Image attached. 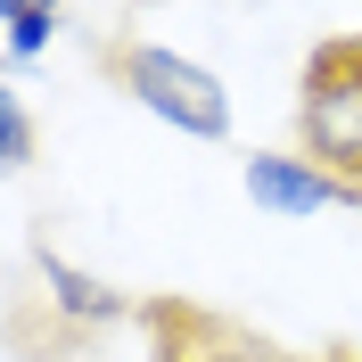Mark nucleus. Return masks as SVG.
Masks as SVG:
<instances>
[{
    "mask_svg": "<svg viewBox=\"0 0 362 362\" xmlns=\"http://www.w3.org/2000/svg\"><path fill=\"white\" fill-rule=\"evenodd\" d=\"M296 157L338 173L362 198V33H338L305 58V99H296Z\"/></svg>",
    "mask_w": 362,
    "mask_h": 362,
    "instance_id": "1",
    "label": "nucleus"
},
{
    "mask_svg": "<svg viewBox=\"0 0 362 362\" xmlns=\"http://www.w3.org/2000/svg\"><path fill=\"white\" fill-rule=\"evenodd\" d=\"M99 66L132 90L157 124H173V132H189V140H230V90H223L214 66L181 58V49H157V42H107Z\"/></svg>",
    "mask_w": 362,
    "mask_h": 362,
    "instance_id": "2",
    "label": "nucleus"
},
{
    "mask_svg": "<svg viewBox=\"0 0 362 362\" xmlns=\"http://www.w3.org/2000/svg\"><path fill=\"white\" fill-rule=\"evenodd\" d=\"M247 198L264 206V214H280V223H305V214H321V206H362L354 189H346L338 173H321L313 157H247Z\"/></svg>",
    "mask_w": 362,
    "mask_h": 362,
    "instance_id": "3",
    "label": "nucleus"
},
{
    "mask_svg": "<svg viewBox=\"0 0 362 362\" xmlns=\"http://www.w3.org/2000/svg\"><path fill=\"white\" fill-rule=\"evenodd\" d=\"M42 280H49V305L66 321H124V288H107V280H90V272H74L58 247H42Z\"/></svg>",
    "mask_w": 362,
    "mask_h": 362,
    "instance_id": "4",
    "label": "nucleus"
},
{
    "mask_svg": "<svg viewBox=\"0 0 362 362\" xmlns=\"http://www.w3.org/2000/svg\"><path fill=\"white\" fill-rule=\"evenodd\" d=\"M49 42H58V17H49V8H33V17H0V49H8V66H33Z\"/></svg>",
    "mask_w": 362,
    "mask_h": 362,
    "instance_id": "5",
    "label": "nucleus"
},
{
    "mask_svg": "<svg viewBox=\"0 0 362 362\" xmlns=\"http://www.w3.org/2000/svg\"><path fill=\"white\" fill-rule=\"evenodd\" d=\"M0 165H8V173L33 165V115H25L17 90H0Z\"/></svg>",
    "mask_w": 362,
    "mask_h": 362,
    "instance_id": "6",
    "label": "nucleus"
},
{
    "mask_svg": "<svg viewBox=\"0 0 362 362\" xmlns=\"http://www.w3.org/2000/svg\"><path fill=\"white\" fill-rule=\"evenodd\" d=\"M33 8H49V17H58V0H0V17H33Z\"/></svg>",
    "mask_w": 362,
    "mask_h": 362,
    "instance_id": "7",
    "label": "nucleus"
},
{
    "mask_svg": "<svg viewBox=\"0 0 362 362\" xmlns=\"http://www.w3.org/2000/svg\"><path fill=\"white\" fill-rule=\"evenodd\" d=\"M329 362H354V354H329Z\"/></svg>",
    "mask_w": 362,
    "mask_h": 362,
    "instance_id": "8",
    "label": "nucleus"
}]
</instances>
